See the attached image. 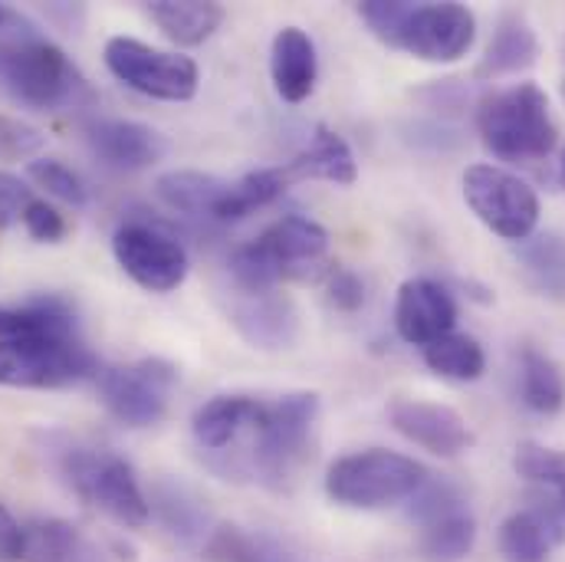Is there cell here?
I'll list each match as a JSON object with an SVG mask.
<instances>
[{
    "mask_svg": "<svg viewBox=\"0 0 565 562\" xmlns=\"http://www.w3.org/2000/svg\"><path fill=\"white\" fill-rule=\"evenodd\" d=\"M359 17L385 46L424 63H457L477 40V17L463 3L365 0Z\"/></svg>",
    "mask_w": 565,
    "mask_h": 562,
    "instance_id": "cell-1",
    "label": "cell"
},
{
    "mask_svg": "<svg viewBox=\"0 0 565 562\" xmlns=\"http://www.w3.org/2000/svg\"><path fill=\"white\" fill-rule=\"evenodd\" d=\"M56 441L60 444H53L50 437L46 457L79 500H86L89 507L103 510L106 517H113L119 527L129 530H139L151 520L148 497L141 494L139 477L126 457L63 434H56Z\"/></svg>",
    "mask_w": 565,
    "mask_h": 562,
    "instance_id": "cell-2",
    "label": "cell"
},
{
    "mask_svg": "<svg viewBox=\"0 0 565 562\" xmlns=\"http://www.w3.org/2000/svg\"><path fill=\"white\" fill-rule=\"evenodd\" d=\"M477 132L503 161H536L556 148L550 96L536 83H516L487 96L477 109Z\"/></svg>",
    "mask_w": 565,
    "mask_h": 562,
    "instance_id": "cell-3",
    "label": "cell"
},
{
    "mask_svg": "<svg viewBox=\"0 0 565 562\" xmlns=\"http://www.w3.org/2000/svg\"><path fill=\"white\" fill-rule=\"evenodd\" d=\"M427 470L408 454L372 447L332 460L326 470V494L349 510H385L412 500L424 484Z\"/></svg>",
    "mask_w": 565,
    "mask_h": 562,
    "instance_id": "cell-4",
    "label": "cell"
},
{
    "mask_svg": "<svg viewBox=\"0 0 565 562\" xmlns=\"http://www.w3.org/2000/svg\"><path fill=\"white\" fill-rule=\"evenodd\" d=\"M96 372L99 362L79 332L36 336L0 346V385L7 389H66Z\"/></svg>",
    "mask_w": 565,
    "mask_h": 562,
    "instance_id": "cell-5",
    "label": "cell"
},
{
    "mask_svg": "<svg viewBox=\"0 0 565 562\" xmlns=\"http://www.w3.org/2000/svg\"><path fill=\"white\" fill-rule=\"evenodd\" d=\"M0 79L7 83L13 99L43 113L66 109L89 93L83 73L50 40L26 43L17 50H0Z\"/></svg>",
    "mask_w": 565,
    "mask_h": 562,
    "instance_id": "cell-6",
    "label": "cell"
},
{
    "mask_svg": "<svg viewBox=\"0 0 565 562\" xmlns=\"http://www.w3.org/2000/svg\"><path fill=\"white\" fill-rule=\"evenodd\" d=\"M463 201L477 221L503 241L523 244L540 224L536 191L500 165H470L463 171Z\"/></svg>",
    "mask_w": 565,
    "mask_h": 562,
    "instance_id": "cell-7",
    "label": "cell"
},
{
    "mask_svg": "<svg viewBox=\"0 0 565 562\" xmlns=\"http://www.w3.org/2000/svg\"><path fill=\"white\" fill-rule=\"evenodd\" d=\"M106 66L129 89L161 103H188L201 83L198 63L191 56L148 46L132 36H113L106 43Z\"/></svg>",
    "mask_w": 565,
    "mask_h": 562,
    "instance_id": "cell-8",
    "label": "cell"
},
{
    "mask_svg": "<svg viewBox=\"0 0 565 562\" xmlns=\"http://www.w3.org/2000/svg\"><path fill=\"white\" fill-rule=\"evenodd\" d=\"M408 520L418 523L415 553L422 562H463L477 543V520L454 484L427 480L412 497Z\"/></svg>",
    "mask_w": 565,
    "mask_h": 562,
    "instance_id": "cell-9",
    "label": "cell"
},
{
    "mask_svg": "<svg viewBox=\"0 0 565 562\" xmlns=\"http://www.w3.org/2000/svg\"><path fill=\"white\" fill-rule=\"evenodd\" d=\"M103 405L129 427H151L164 418L168 399L178 385V369L164 359H141L136 365H106L96 372Z\"/></svg>",
    "mask_w": 565,
    "mask_h": 562,
    "instance_id": "cell-10",
    "label": "cell"
},
{
    "mask_svg": "<svg viewBox=\"0 0 565 562\" xmlns=\"http://www.w3.org/2000/svg\"><path fill=\"white\" fill-rule=\"evenodd\" d=\"M319 418L316 392H292L267 405V418L257 427V470L264 480L282 484L306 457L312 424Z\"/></svg>",
    "mask_w": 565,
    "mask_h": 562,
    "instance_id": "cell-11",
    "label": "cell"
},
{
    "mask_svg": "<svg viewBox=\"0 0 565 562\" xmlns=\"http://www.w3.org/2000/svg\"><path fill=\"white\" fill-rule=\"evenodd\" d=\"M113 254L119 267L148 293H171L188 277L184 244L148 221H129L113 237Z\"/></svg>",
    "mask_w": 565,
    "mask_h": 562,
    "instance_id": "cell-12",
    "label": "cell"
},
{
    "mask_svg": "<svg viewBox=\"0 0 565 562\" xmlns=\"http://www.w3.org/2000/svg\"><path fill=\"white\" fill-rule=\"evenodd\" d=\"M388 422L402 437H408L412 444H418L437 457H457L473 441L467 422L454 409L437 405V402L395 399L388 405Z\"/></svg>",
    "mask_w": 565,
    "mask_h": 562,
    "instance_id": "cell-13",
    "label": "cell"
},
{
    "mask_svg": "<svg viewBox=\"0 0 565 562\" xmlns=\"http://www.w3.org/2000/svg\"><path fill=\"white\" fill-rule=\"evenodd\" d=\"M457 303L437 280L415 277L398 286L395 299V329L408 346H430L434 339L454 332Z\"/></svg>",
    "mask_w": 565,
    "mask_h": 562,
    "instance_id": "cell-14",
    "label": "cell"
},
{
    "mask_svg": "<svg viewBox=\"0 0 565 562\" xmlns=\"http://www.w3.org/2000/svg\"><path fill=\"white\" fill-rule=\"evenodd\" d=\"M565 543V513L556 500H536L516 510L500 527V553L507 562H550L553 550Z\"/></svg>",
    "mask_w": 565,
    "mask_h": 562,
    "instance_id": "cell-15",
    "label": "cell"
},
{
    "mask_svg": "<svg viewBox=\"0 0 565 562\" xmlns=\"http://www.w3.org/2000/svg\"><path fill=\"white\" fill-rule=\"evenodd\" d=\"M234 329L257 349L280 352L299 339V309L282 293H254L231 309Z\"/></svg>",
    "mask_w": 565,
    "mask_h": 562,
    "instance_id": "cell-16",
    "label": "cell"
},
{
    "mask_svg": "<svg viewBox=\"0 0 565 562\" xmlns=\"http://www.w3.org/2000/svg\"><path fill=\"white\" fill-rule=\"evenodd\" d=\"M86 141L96 158L116 171L151 168L164 155V139L136 119H99L86 126Z\"/></svg>",
    "mask_w": 565,
    "mask_h": 562,
    "instance_id": "cell-17",
    "label": "cell"
},
{
    "mask_svg": "<svg viewBox=\"0 0 565 562\" xmlns=\"http://www.w3.org/2000/svg\"><path fill=\"white\" fill-rule=\"evenodd\" d=\"M254 244L286 277L296 264L319 261L329 247V234L319 221H312L306 214H286L280 221H274Z\"/></svg>",
    "mask_w": 565,
    "mask_h": 562,
    "instance_id": "cell-18",
    "label": "cell"
},
{
    "mask_svg": "<svg viewBox=\"0 0 565 562\" xmlns=\"http://www.w3.org/2000/svg\"><path fill=\"white\" fill-rule=\"evenodd\" d=\"M270 73H274V86H277L282 103H302L312 96L316 76H319V60H316V43L309 40L306 30L282 26L274 36Z\"/></svg>",
    "mask_w": 565,
    "mask_h": 562,
    "instance_id": "cell-19",
    "label": "cell"
},
{
    "mask_svg": "<svg viewBox=\"0 0 565 562\" xmlns=\"http://www.w3.org/2000/svg\"><path fill=\"white\" fill-rule=\"evenodd\" d=\"M267 418V402L250 399V395H217L211 402H204L194 412V441L207 450H221L231 441H237V434L244 427H260Z\"/></svg>",
    "mask_w": 565,
    "mask_h": 562,
    "instance_id": "cell-20",
    "label": "cell"
},
{
    "mask_svg": "<svg viewBox=\"0 0 565 562\" xmlns=\"http://www.w3.org/2000/svg\"><path fill=\"white\" fill-rule=\"evenodd\" d=\"M79 332L76 312L63 296H33L23 306L0 303V346L36 339V336H73Z\"/></svg>",
    "mask_w": 565,
    "mask_h": 562,
    "instance_id": "cell-21",
    "label": "cell"
},
{
    "mask_svg": "<svg viewBox=\"0 0 565 562\" xmlns=\"http://www.w3.org/2000/svg\"><path fill=\"white\" fill-rule=\"evenodd\" d=\"M282 171L289 181L316 178V181H332V184H355L359 178V165H355L349 141L329 126H316L309 148L299 151L292 161H286Z\"/></svg>",
    "mask_w": 565,
    "mask_h": 562,
    "instance_id": "cell-22",
    "label": "cell"
},
{
    "mask_svg": "<svg viewBox=\"0 0 565 562\" xmlns=\"http://www.w3.org/2000/svg\"><path fill=\"white\" fill-rule=\"evenodd\" d=\"M227 184L231 181H224L217 174L178 168V171H164L154 181V194L161 198V204H168L171 211H178L184 218H211L214 221V214L227 194Z\"/></svg>",
    "mask_w": 565,
    "mask_h": 562,
    "instance_id": "cell-23",
    "label": "cell"
},
{
    "mask_svg": "<svg viewBox=\"0 0 565 562\" xmlns=\"http://www.w3.org/2000/svg\"><path fill=\"white\" fill-rule=\"evenodd\" d=\"M151 23L174 40L178 46H201L214 36V30L224 23L221 3H201V0H154L145 7Z\"/></svg>",
    "mask_w": 565,
    "mask_h": 562,
    "instance_id": "cell-24",
    "label": "cell"
},
{
    "mask_svg": "<svg viewBox=\"0 0 565 562\" xmlns=\"http://www.w3.org/2000/svg\"><path fill=\"white\" fill-rule=\"evenodd\" d=\"M536 56H540V40L530 20L520 13H507L500 17L493 40L480 60V76H510V73L530 70Z\"/></svg>",
    "mask_w": 565,
    "mask_h": 562,
    "instance_id": "cell-25",
    "label": "cell"
},
{
    "mask_svg": "<svg viewBox=\"0 0 565 562\" xmlns=\"http://www.w3.org/2000/svg\"><path fill=\"white\" fill-rule=\"evenodd\" d=\"M148 507L158 517V523L164 527V533H171L181 543H204L211 537V530H214L204 503L181 484L161 480L154 487Z\"/></svg>",
    "mask_w": 565,
    "mask_h": 562,
    "instance_id": "cell-26",
    "label": "cell"
},
{
    "mask_svg": "<svg viewBox=\"0 0 565 562\" xmlns=\"http://www.w3.org/2000/svg\"><path fill=\"white\" fill-rule=\"evenodd\" d=\"M516 382H520V402L533 415L550 418L565 409V372L553 356L540 349H523L516 362Z\"/></svg>",
    "mask_w": 565,
    "mask_h": 562,
    "instance_id": "cell-27",
    "label": "cell"
},
{
    "mask_svg": "<svg viewBox=\"0 0 565 562\" xmlns=\"http://www.w3.org/2000/svg\"><path fill=\"white\" fill-rule=\"evenodd\" d=\"M516 261L533 289L543 296H565V237L559 231L526 237L516 251Z\"/></svg>",
    "mask_w": 565,
    "mask_h": 562,
    "instance_id": "cell-28",
    "label": "cell"
},
{
    "mask_svg": "<svg viewBox=\"0 0 565 562\" xmlns=\"http://www.w3.org/2000/svg\"><path fill=\"white\" fill-rule=\"evenodd\" d=\"M292 181L286 178L282 168H260V171H247L241 181L227 184V194L214 214V221L221 224H231V221H244L247 214L274 204L277 198H282V191L289 188Z\"/></svg>",
    "mask_w": 565,
    "mask_h": 562,
    "instance_id": "cell-29",
    "label": "cell"
},
{
    "mask_svg": "<svg viewBox=\"0 0 565 562\" xmlns=\"http://www.w3.org/2000/svg\"><path fill=\"white\" fill-rule=\"evenodd\" d=\"M424 365L450 382H477L487 372V356L473 336L447 332L430 346H424Z\"/></svg>",
    "mask_w": 565,
    "mask_h": 562,
    "instance_id": "cell-30",
    "label": "cell"
},
{
    "mask_svg": "<svg viewBox=\"0 0 565 562\" xmlns=\"http://www.w3.org/2000/svg\"><path fill=\"white\" fill-rule=\"evenodd\" d=\"M26 553L33 562H106L96 543H89L73 523L66 520H40L26 533Z\"/></svg>",
    "mask_w": 565,
    "mask_h": 562,
    "instance_id": "cell-31",
    "label": "cell"
},
{
    "mask_svg": "<svg viewBox=\"0 0 565 562\" xmlns=\"http://www.w3.org/2000/svg\"><path fill=\"white\" fill-rule=\"evenodd\" d=\"M513 467L520 477H526L530 484H540L553 494V500L563 507L565 513V454L543 447V444H520L513 454Z\"/></svg>",
    "mask_w": 565,
    "mask_h": 562,
    "instance_id": "cell-32",
    "label": "cell"
},
{
    "mask_svg": "<svg viewBox=\"0 0 565 562\" xmlns=\"http://www.w3.org/2000/svg\"><path fill=\"white\" fill-rule=\"evenodd\" d=\"M26 174H30L46 194H53V198L63 201V204L83 208V204L89 201L86 181H83L70 165H63V161H56V158H36V161H30Z\"/></svg>",
    "mask_w": 565,
    "mask_h": 562,
    "instance_id": "cell-33",
    "label": "cell"
},
{
    "mask_svg": "<svg viewBox=\"0 0 565 562\" xmlns=\"http://www.w3.org/2000/svg\"><path fill=\"white\" fill-rule=\"evenodd\" d=\"M201 550L211 562H264L260 543L237 527H214Z\"/></svg>",
    "mask_w": 565,
    "mask_h": 562,
    "instance_id": "cell-34",
    "label": "cell"
},
{
    "mask_svg": "<svg viewBox=\"0 0 565 562\" xmlns=\"http://www.w3.org/2000/svg\"><path fill=\"white\" fill-rule=\"evenodd\" d=\"M20 221H23L26 234L33 241H40V244H60L66 237V218L53 204H46V201L30 198V204L23 208Z\"/></svg>",
    "mask_w": 565,
    "mask_h": 562,
    "instance_id": "cell-35",
    "label": "cell"
},
{
    "mask_svg": "<svg viewBox=\"0 0 565 562\" xmlns=\"http://www.w3.org/2000/svg\"><path fill=\"white\" fill-rule=\"evenodd\" d=\"M46 145V136L13 116H0V158H30Z\"/></svg>",
    "mask_w": 565,
    "mask_h": 562,
    "instance_id": "cell-36",
    "label": "cell"
},
{
    "mask_svg": "<svg viewBox=\"0 0 565 562\" xmlns=\"http://www.w3.org/2000/svg\"><path fill=\"white\" fill-rule=\"evenodd\" d=\"M40 40H43L40 26L23 10L0 3V50H17V46L40 43Z\"/></svg>",
    "mask_w": 565,
    "mask_h": 562,
    "instance_id": "cell-37",
    "label": "cell"
},
{
    "mask_svg": "<svg viewBox=\"0 0 565 562\" xmlns=\"http://www.w3.org/2000/svg\"><path fill=\"white\" fill-rule=\"evenodd\" d=\"M326 293H329V303L335 309H342V312H355V309L365 306V283H362L359 274H352V271H335L329 277Z\"/></svg>",
    "mask_w": 565,
    "mask_h": 562,
    "instance_id": "cell-38",
    "label": "cell"
},
{
    "mask_svg": "<svg viewBox=\"0 0 565 562\" xmlns=\"http://www.w3.org/2000/svg\"><path fill=\"white\" fill-rule=\"evenodd\" d=\"M30 204V191H26V184L17 178V174H7V171H0V231L7 227V224H13L20 214H23V208Z\"/></svg>",
    "mask_w": 565,
    "mask_h": 562,
    "instance_id": "cell-39",
    "label": "cell"
},
{
    "mask_svg": "<svg viewBox=\"0 0 565 562\" xmlns=\"http://www.w3.org/2000/svg\"><path fill=\"white\" fill-rule=\"evenodd\" d=\"M26 530L13 520V513L0 503V562H17L26 556Z\"/></svg>",
    "mask_w": 565,
    "mask_h": 562,
    "instance_id": "cell-40",
    "label": "cell"
},
{
    "mask_svg": "<svg viewBox=\"0 0 565 562\" xmlns=\"http://www.w3.org/2000/svg\"><path fill=\"white\" fill-rule=\"evenodd\" d=\"M422 99L427 103V109H434V113H457L467 103V93H463V86L457 79H440V83L424 89Z\"/></svg>",
    "mask_w": 565,
    "mask_h": 562,
    "instance_id": "cell-41",
    "label": "cell"
},
{
    "mask_svg": "<svg viewBox=\"0 0 565 562\" xmlns=\"http://www.w3.org/2000/svg\"><path fill=\"white\" fill-rule=\"evenodd\" d=\"M559 184L565 188V148H563V158H559Z\"/></svg>",
    "mask_w": 565,
    "mask_h": 562,
    "instance_id": "cell-42",
    "label": "cell"
},
{
    "mask_svg": "<svg viewBox=\"0 0 565 562\" xmlns=\"http://www.w3.org/2000/svg\"><path fill=\"white\" fill-rule=\"evenodd\" d=\"M563 96H565V83H563Z\"/></svg>",
    "mask_w": 565,
    "mask_h": 562,
    "instance_id": "cell-43",
    "label": "cell"
}]
</instances>
